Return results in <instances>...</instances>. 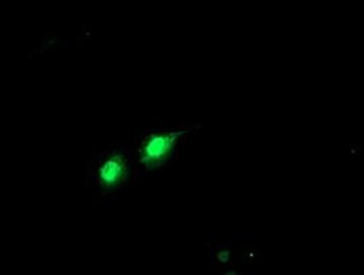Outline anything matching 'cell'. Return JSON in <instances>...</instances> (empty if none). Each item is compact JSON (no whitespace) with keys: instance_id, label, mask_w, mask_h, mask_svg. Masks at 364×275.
Masks as SVG:
<instances>
[{"instance_id":"2","label":"cell","mask_w":364,"mask_h":275,"mask_svg":"<svg viewBox=\"0 0 364 275\" xmlns=\"http://www.w3.org/2000/svg\"><path fill=\"white\" fill-rule=\"evenodd\" d=\"M136 183L134 153L132 147L117 141H108L107 146L94 153L87 161L86 185L92 187L95 197H108Z\"/></svg>"},{"instance_id":"1","label":"cell","mask_w":364,"mask_h":275,"mask_svg":"<svg viewBox=\"0 0 364 275\" xmlns=\"http://www.w3.org/2000/svg\"><path fill=\"white\" fill-rule=\"evenodd\" d=\"M198 129L200 126L169 121H154L140 127L133 147L136 179L143 173L155 176L162 169L176 163L182 147Z\"/></svg>"}]
</instances>
